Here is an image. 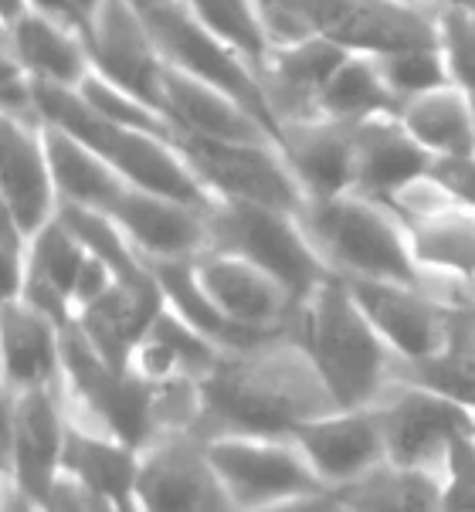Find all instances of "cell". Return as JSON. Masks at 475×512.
Here are the masks:
<instances>
[{
  "label": "cell",
  "instance_id": "obj_50",
  "mask_svg": "<svg viewBox=\"0 0 475 512\" xmlns=\"http://www.w3.org/2000/svg\"><path fill=\"white\" fill-rule=\"evenodd\" d=\"M472 129H475V95H472Z\"/></svg>",
  "mask_w": 475,
  "mask_h": 512
},
{
  "label": "cell",
  "instance_id": "obj_9",
  "mask_svg": "<svg viewBox=\"0 0 475 512\" xmlns=\"http://www.w3.org/2000/svg\"><path fill=\"white\" fill-rule=\"evenodd\" d=\"M174 143L218 201L262 204L299 218L306 211L309 197L279 143H218L184 133H174Z\"/></svg>",
  "mask_w": 475,
  "mask_h": 512
},
{
  "label": "cell",
  "instance_id": "obj_49",
  "mask_svg": "<svg viewBox=\"0 0 475 512\" xmlns=\"http://www.w3.org/2000/svg\"><path fill=\"white\" fill-rule=\"evenodd\" d=\"M133 7H140V11H146V7H157V4H163V0H129Z\"/></svg>",
  "mask_w": 475,
  "mask_h": 512
},
{
  "label": "cell",
  "instance_id": "obj_18",
  "mask_svg": "<svg viewBox=\"0 0 475 512\" xmlns=\"http://www.w3.org/2000/svg\"><path fill=\"white\" fill-rule=\"evenodd\" d=\"M106 214L123 228L129 245L150 262H187L207 251V214L170 197L150 194V190L129 187L112 201Z\"/></svg>",
  "mask_w": 475,
  "mask_h": 512
},
{
  "label": "cell",
  "instance_id": "obj_25",
  "mask_svg": "<svg viewBox=\"0 0 475 512\" xmlns=\"http://www.w3.org/2000/svg\"><path fill=\"white\" fill-rule=\"evenodd\" d=\"M404 228H408L425 289L462 312L465 285L475 282V211L459 204L438 218L404 224Z\"/></svg>",
  "mask_w": 475,
  "mask_h": 512
},
{
  "label": "cell",
  "instance_id": "obj_44",
  "mask_svg": "<svg viewBox=\"0 0 475 512\" xmlns=\"http://www.w3.org/2000/svg\"><path fill=\"white\" fill-rule=\"evenodd\" d=\"M452 353H472L475 357V312H459V329H455Z\"/></svg>",
  "mask_w": 475,
  "mask_h": 512
},
{
  "label": "cell",
  "instance_id": "obj_13",
  "mask_svg": "<svg viewBox=\"0 0 475 512\" xmlns=\"http://www.w3.org/2000/svg\"><path fill=\"white\" fill-rule=\"evenodd\" d=\"M136 512H238L197 435H163L140 451Z\"/></svg>",
  "mask_w": 475,
  "mask_h": 512
},
{
  "label": "cell",
  "instance_id": "obj_14",
  "mask_svg": "<svg viewBox=\"0 0 475 512\" xmlns=\"http://www.w3.org/2000/svg\"><path fill=\"white\" fill-rule=\"evenodd\" d=\"M85 45L92 55V72L167 116L163 109L167 58L140 7L129 0H106L85 31Z\"/></svg>",
  "mask_w": 475,
  "mask_h": 512
},
{
  "label": "cell",
  "instance_id": "obj_7",
  "mask_svg": "<svg viewBox=\"0 0 475 512\" xmlns=\"http://www.w3.org/2000/svg\"><path fill=\"white\" fill-rule=\"evenodd\" d=\"M207 458L218 468L238 512H262L330 492L302 455L296 438L282 435H218L207 438Z\"/></svg>",
  "mask_w": 475,
  "mask_h": 512
},
{
  "label": "cell",
  "instance_id": "obj_10",
  "mask_svg": "<svg viewBox=\"0 0 475 512\" xmlns=\"http://www.w3.org/2000/svg\"><path fill=\"white\" fill-rule=\"evenodd\" d=\"M72 421L62 390H4V485L41 502L65 472Z\"/></svg>",
  "mask_w": 475,
  "mask_h": 512
},
{
  "label": "cell",
  "instance_id": "obj_34",
  "mask_svg": "<svg viewBox=\"0 0 475 512\" xmlns=\"http://www.w3.org/2000/svg\"><path fill=\"white\" fill-rule=\"evenodd\" d=\"M58 218L72 228V234L82 241L85 251L95 255V258H102V262H106L112 272L119 275V279H129V275H136V272H143V268H146L140 251L129 245V238L123 234V228L112 221V214L95 211V207L62 204Z\"/></svg>",
  "mask_w": 475,
  "mask_h": 512
},
{
  "label": "cell",
  "instance_id": "obj_38",
  "mask_svg": "<svg viewBox=\"0 0 475 512\" xmlns=\"http://www.w3.org/2000/svg\"><path fill=\"white\" fill-rule=\"evenodd\" d=\"M442 51L452 82L475 95V11L442 7Z\"/></svg>",
  "mask_w": 475,
  "mask_h": 512
},
{
  "label": "cell",
  "instance_id": "obj_47",
  "mask_svg": "<svg viewBox=\"0 0 475 512\" xmlns=\"http://www.w3.org/2000/svg\"><path fill=\"white\" fill-rule=\"evenodd\" d=\"M75 4V11H79L82 17V24H85V31H89V24H92V17L99 14V7L106 4V0H72Z\"/></svg>",
  "mask_w": 475,
  "mask_h": 512
},
{
  "label": "cell",
  "instance_id": "obj_40",
  "mask_svg": "<svg viewBox=\"0 0 475 512\" xmlns=\"http://www.w3.org/2000/svg\"><path fill=\"white\" fill-rule=\"evenodd\" d=\"M387 204L394 207V214L404 224L431 221V218H438V214H445V211H452V207H459V201H455V197L448 194V190L438 184L435 177H431V170L425 173V177H418V180H411V184H404Z\"/></svg>",
  "mask_w": 475,
  "mask_h": 512
},
{
  "label": "cell",
  "instance_id": "obj_15",
  "mask_svg": "<svg viewBox=\"0 0 475 512\" xmlns=\"http://www.w3.org/2000/svg\"><path fill=\"white\" fill-rule=\"evenodd\" d=\"M194 272L207 299L221 309V316L241 333L255 340H269L296 329L299 302L279 279L248 258L224 255V251H204L194 258Z\"/></svg>",
  "mask_w": 475,
  "mask_h": 512
},
{
  "label": "cell",
  "instance_id": "obj_28",
  "mask_svg": "<svg viewBox=\"0 0 475 512\" xmlns=\"http://www.w3.org/2000/svg\"><path fill=\"white\" fill-rule=\"evenodd\" d=\"M65 475L85 489L99 512H136L140 451L99 431L72 428L65 451Z\"/></svg>",
  "mask_w": 475,
  "mask_h": 512
},
{
  "label": "cell",
  "instance_id": "obj_4",
  "mask_svg": "<svg viewBox=\"0 0 475 512\" xmlns=\"http://www.w3.org/2000/svg\"><path fill=\"white\" fill-rule=\"evenodd\" d=\"M34 95H38V109L45 123L62 126L65 133L89 143L95 153H102L119 170V177L129 187L150 190V194L201 207V211L218 207V197L204 187V180L197 177V170L190 167L187 156L177 150L174 140L157 133H143V129L106 123V119L95 116L85 106L79 89H58V85L34 82Z\"/></svg>",
  "mask_w": 475,
  "mask_h": 512
},
{
  "label": "cell",
  "instance_id": "obj_19",
  "mask_svg": "<svg viewBox=\"0 0 475 512\" xmlns=\"http://www.w3.org/2000/svg\"><path fill=\"white\" fill-rule=\"evenodd\" d=\"M163 306H167V295H163L157 275L146 265L143 272L119 279L99 302L79 312L75 329L99 350L102 360L112 363L116 370H126L133 350L150 333L153 319L160 316Z\"/></svg>",
  "mask_w": 475,
  "mask_h": 512
},
{
  "label": "cell",
  "instance_id": "obj_35",
  "mask_svg": "<svg viewBox=\"0 0 475 512\" xmlns=\"http://www.w3.org/2000/svg\"><path fill=\"white\" fill-rule=\"evenodd\" d=\"M79 95L85 99V106L95 112V116H102L112 126L143 129V133H157V136L174 140V126H170V119L163 116L160 109L146 106V102H140L136 95L116 89V85L106 82L99 72H92L89 78H85Z\"/></svg>",
  "mask_w": 475,
  "mask_h": 512
},
{
  "label": "cell",
  "instance_id": "obj_22",
  "mask_svg": "<svg viewBox=\"0 0 475 512\" xmlns=\"http://www.w3.org/2000/svg\"><path fill=\"white\" fill-rule=\"evenodd\" d=\"M163 109L174 133L218 143H279L252 109L218 92L201 78L167 65L163 72Z\"/></svg>",
  "mask_w": 475,
  "mask_h": 512
},
{
  "label": "cell",
  "instance_id": "obj_1",
  "mask_svg": "<svg viewBox=\"0 0 475 512\" xmlns=\"http://www.w3.org/2000/svg\"><path fill=\"white\" fill-rule=\"evenodd\" d=\"M340 411L313 357L292 333L224 350L201 380V428L197 438L218 435H282Z\"/></svg>",
  "mask_w": 475,
  "mask_h": 512
},
{
  "label": "cell",
  "instance_id": "obj_30",
  "mask_svg": "<svg viewBox=\"0 0 475 512\" xmlns=\"http://www.w3.org/2000/svg\"><path fill=\"white\" fill-rule=\"evenodd\" d=\"M404 129L435 156H462L475 153L472 129V95L459 85H442L435 92L414 95L401 106Z\"/></svg>",
  "mask_w": 475,
  "mask_h": 512
},
{
  "label": "cell",
  "instance_id": "obj_17",
  "mask_svg": "<svg viewBox=\"0 0 475 512\" xmlns=\"http://www.w3.org/2000/svg\"><path fill=\"white\" fill-rule=\"evenodd\" d=\"M292 438L330 492H347L384 465H391L384 428H380L374 407H357V411L340 407L326 418L302 424Z\"/></svg>",
  "mask_w": 475,
  "mask_h": 512
},
{
  "label": "cell",
  "instance_id": "obj_8",
  "mask_svg": "<svg viewBox=\"0 0 475 512\" xmlns=\"http://www.w3.org/2000/svg\"><path fill=\"white\" fill-rule=\"evenodd\" d=\"M146 24H150L153 38L167 58V65L180 68V72L201 78V82L214 85L218 92L238 99L245 109H252L258 119L275 133L279 140V123H275L269 109V95H265L262 75L248 58H241L235 48L224 45L218 34H211L187 11L184 0H163L157 7L143 11Z\"/></svg>",
  "mask_w": 475,
  "mask_h": 512
},
{
  "label": "cell",
  "instance_id": "obj_37",
  "mask_svg": "<svg viewBox=\"0 0 475 512\" xmlns=\"http://www.w3.org/2000/svg\"><path fill=\"white\" fill-rule=\"evenodd\" d=\"M401 377H411L431 390H442L452 401L469 407L475 414V357L472 353H445L438 360L418 363V367H401Z\"/></svg>",
  "mask_w": 475,
  "mask_h": 512
},
{
  "label": "cell",
  "instance_id": "obj_20",
  "mask_svg": "<svg viewBox=\"0 0 475 512\" xmlns=\"http://www.w3.org/2000/svg\"><path fill=\"white\" fill-rule=\"evenodd\" d=\"M350 55L353 51L336 45L330 38H319V34H309L296 45L272 48L269 62L258 75H262L269 109L279 129L285 123L319 116V95H323L330 78L340 72Z\"/></svg>",
  "mask_w": 475,
  "mask_h": 512
},
{
  "label": "cell",
  "instance_id": "obj_16",
  "mask_svg": "<svg viewBox=\"0 0 475 512\" xmlns=\"http://www.w3.org/2000/svg\"><path fill=\"white\" fill-rule=\"evenodd\" d=\"M0 146H4L0 150L4 218L34 238L62 211V197H58L45 146V123L4 116L0 119Z\"/></svg>",
  "mask_w": 475,
  "mask_h": 512
},
{
  "label": "cell",
  "instance_id": "obj_33",
  "mask_svg": "<svg viewBox=\"0 0 475 512\" xmlns=\"http://www.w3.org/2000/svg\"><path fill=\"white\" fill-rule=\"evenodd\" d=\"M187 11L197 17L224 45H231L241 58L262 72L272 55V38L262 17V0H184Z\"/></svg>",
  "mask_w": 475,
  "mask_h": 512
},
{
  "label": "cell",
  "instance_id": "obj_23",
  "mask_svg": "<svg viewBox=\"0 0 475 512\" xmlns=\"http://www.w3.org/2000/svg\"><path fill=\"white\" fill-rule=\"evenodd\" d=\"M435 163L425 146L404 129L401 116H374L353 123V190L374 201L391 197Z\"/></svg>",
  "mask_w": 475,
  "mask_h": 512
},
{
  "label": "cell",
  "instance_id": "obj_6",
  "mask_svg": "<svg viewBox=\"0 0 475 512\" xmlns=\"http://www.w3.org/2000/svg\"><path fill=\"white\" fill-rule=\"evenodd\" d=\"M207 251L238 255L265 268L292 292L299 309L333 275L313 238L302 228L299 214L262 204L218 201V207L207 214Z\"/></svg>",
  "mask_w": 475,
  "mask_h": 512
},
{
  "label": "cell",
  "instance_id": "obj_11",
  "mask_svg": "<svg viewBox=\"0 0 475 512\" xmlns=\"http://www.w3.org/2000/svg\"><path fill=\"white\" fill-rule=\"evenodd\" d=\"M374 414L384 428L391 465L431 472H442L452 441L475 428L469 407L411 377H397L374 404Z\"/></svg>",
  "mask_w": 475,
  "mask_h": 512
},
{
  "label": "cell",
  "instance_id": "obj_39",
  "mask_svg": "<svg viewBox=\"0 0 475 512\" xmlns=\"http://www.w3.org/2000/svg\"><path fill=\"white\" fill-rule=\"evenodd\" d=\"M445 512H475V428L452 441L442 465Z\"/></svg>",
  "mask_w": 475,
  "mask_h": 512
},
{
  "label": "cell",
  "instance_id": "obj_48",
  "mask_svg": "<svg viewBox=\"0 0 475 512\" xmlns=\"http://www.w3.org/2000/svg\"><path fill=\"white\" fill-rule=\"evenodd\" d=\"M425 4H435V7H465V11H475V0H425Z\"/></svg>",
  "mask_w": 475,
  "mask_h": 512
},
{
  "label": "cell",
  "instance_id": "obj_27",
  "mask_svg": "<svg viewBox=\"0 0 475 512\" xmlns=\"http://www.w3.org/2000/svg\"><path fill=\"white\" fill-rule=\"evenodd\" d=\"M224 346L211 336H204L197 326H190L177 309L163 306L153 319L150 333L129 357V373H136L146 384H170V380H201L218 367Z\"/></svg>",
  "mask_w": 475,
  "mask_h": 512
},
{
  "label": "cell",
  "instance_id": "obj_41",
  "mask_svg": "<svg viewBox=\"0 0 475 512\" xmlns=\"http://www.w3.org/2000/svg\"><path fill=\"white\" fill-rule=\"evenodd\" d=\"M0 265H4V302H14L24 295V282H28L31 265V238L17 224L4 218V241H0Z\"/></svg>",
  "mask_w": 475,
  "mask_h": 512
},
{
  "label": "cell",
  "instance_id": "obj_3",
  "mask_svg": "<svg viewBox=\"0 0 475 512\" xmlns=\"http://www.w3.org/2000/svg\"><path fill=\"white\" fill-rule=\"evenodd\" d=\"M272 48L319 34L353 55L442 48V7L425 0H262Z\"/></svg>",
  "mask_w": 475,
  "mask_h": 512
},
{
  "label": "cell",
  "instance_id": "obj_43",
  "mask_svg": "<svg viewBox=\"0 0 475 512\" xmlns=\"http://www.w3.org/2000/svg\"><path fill=\"white\" fill-rule=\"evenodd\" d=\"M41 512H99V506L85 496V489L72 475H58V482L51 485V492L38 502Z\"/></svg>",
  "mask_w": 475,
  "mask_h": 512
},
{
  "label": "cell",
  "instance_id": "obj_21",
  "mask_svg": "<svg viewBox=\"0 0 475 512\" xmlns=\"http://www.w3.org/2000/svg\"><path fill=\"white\" fill-rule=\"evenodd\" d=\"M0 360L4 390H62L65 387V329L28 302H4L0 312Z\"/></svg>",
  "mask_w": 475,
  "mask_h": 512
},
{
  "label": "cell",
  "instance_id": "obj_24",
  "mask_svg": "<svg viewBox=\"0 0 475 512\" xmlns=\"http://www.w3.org/2000/svg\"><path fill=\"white\" fill-rule=\"evenodd\" d=\"M279 146L309 201L353 190V123L309 116L279 129Z\"/></svg>",
  "mask_w": 475,
  "mask_h": 512
},
{
  "label": "cell",
  "instance_id": "obj_42",
  "mask_svg": "<svg viewBox=\"0 0 475 512\" xmlns=\"http://www.w3.org/2000/svg\"><path fill=\"white\" fill-rule=\"evenodd\" d=\"M431 177H435L462 207H472L475 211V153L438 156V160L431 163Z\"/></svg>",
  "mask_w": 475,
  "mask_h": 512
},
{
  "label": "cell",
  "instance_id": "obj_45",
  "mask_svg": "<svg viewBox=\"0 0 475 512\" xmlns=\"http://www.w3.org/2000/svg\"><path fill=\"white\" fill-rule=\"evenodd\" d=\"M0 512H41V506L34 499L24 496V492L4 485V506H0Z\"/></svg>",
  "mask_w": 475,
  "mask_h": 512
},
{
  "label": "cell",
  "instance_id": "obj_5",
  "mask_svg": "<svg viewBox=\"0 0 475 512\" xmlns=\"http://www.w3.org/2000/svg\"><path fill=\"white\" fill-rule=\"evenodd\" d=\"M302 228L313 238L333 275L364 282L425 285L414 262L411 238L391 204L364 197L357 190L340 197L309 201Z\"/></svg>",
  "mask_w": 475,
  "mask_h": 512
},
{
  "label": "cell",
  "instance_id": "obj_12",
  "mask_svg": "<svg viewBox=\"0 0 475 512\" xmlns=\"http://www.w3.org/2000/svg\"><path fill=\"white\" fill-rule=\"evenodd\" d=\"M347 285L357 295L367 319L377 326V333L397 353L401 367H418V363L452 353L455 329H459V309H452L438 295H431L425 285L364 279H347Z\"/></svg>",
  "mask_w": 475,
  "mask_h": 512
},
{
  "label": "cell",
  "instance_id": "obj_32",
  "mask_svg": "<svg viewBox=\"0 0 475 512\" xmlns=\"http://www.w3.org/2000/svg\"><path fill=\"white\" fill-rule=\"evenodd\" d=\"M401 102L387 89L374 55H350L319 95V116L340 123H364L374 116H397Z\"/></svg>",
  "mask_w": 475,
  "mask_h": 512
},
{
  "label": "cell",
  "instance_id": "obj_46",
  "mask_svg": "<svg viewBox=\"0 0 475 512\" xmlns=\"http://www.w3.org/2000/svg\"><path fill=\"white\" fill-rule=\"evenodd\" d=\"M31 11H34L31 0H0V24L11 28V24H17L24 14H31Z\"/></svg>",
  "mask_w": 475,
  "mask_h": 512
},
{
  "label": "cell",
  "instance_id": "obj_29",
  "mask_svg": "<svg viewBox=\"0 0 475 512\" xmlns=\"http://www.w3.org/2000/svg\"><path fill=\"white\" fill-rule=\"evenodd\" d=\"M45 146L62 204L109 211L112 201L126 190V180L119 177V170L112 167L106 156L95 153L79 136L65 133L62 126L45 123Z\"/></svg>",
  "mask_w": 475,
  "mask_h": 512
},
{
  "label": "cell",
  "instance_id": "obj_2",
  "mask_svg": "<svg viewBox=\"0 0 475 512\" xmlns=\"http://www.w3.org/2000/svg\"><path fill=\"white\" fill-rule=\"evenodd\" d=\"M292 336L306 346L336 407H374L401 377V360L360 309L347 279L330 275L302 302Z\"/></svg>",
  "mask_w": 475,
  "mask_h": 512
},
{
  "label": "cell",
  "instance_id": "obj_26",
  "mask_svg": "<svg viewBox=\"0 0 475 512\" xmlns=\"http://www.w3.org/2000/svg\"><path fill=\"white\" fill-rule=\"evenodd\" d=\"M4 55L14 58L34 82L58 89H82L92 75L85 31L41 11L24 14L17 24L4 28Z\"/></svg>",
  "mask_w": 475,
  "mask_h": 512
},
{
  "label": "cell",
  "instance_id": "obj_36",
  "mask_svg": "<svg viewBox=\"0 0 475 512\" xmlns=\"http://www.w3.org/2000/svg\"><path fill=\"white\" fill-rule=\"evenodd\" d=\"M377 68L401 106L414 99V95L435 92L442 85H455L442 48H414V51H397V55H380Z\"/></svg>",
  "mask_w": 475,
  "mask_h": 512
},
{
  "label": "cell",
  "instance_id": "obj_31",
  "mask_svg": "<svg viewBox=\"0 0 475 512\" xmlns=\"http://www.w3.org/2000/svg\"><path fill=\"white\" fill-rule=\"evenodd\" d=\"M340 499L343 512H445L442 472L431 468L384 465Z\"/></svg>",
  "mask_w": 475,
  "mask_h": 512
}]
</instances>
